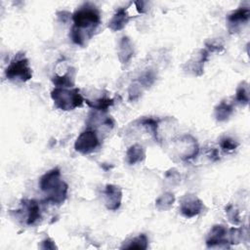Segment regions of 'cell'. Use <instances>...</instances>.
Instances as JSON below:
<instances>
[{
  "instance_id": "5",
  "label": "cell",
  "mask_w": 250,
  "mask_h": 250,
  "mask_svg": "<svg viewBox=\"0 0 250 250\" xmlns=\"http://www.w3.org/2000/svg\"><path fill=\"white\" fill-rule=\"evenodd\" d=\"M99 146V140L95 131H85L81 133L75 141L74 148L80 153L92 152Z\"/></svg>"
},
{
  "instance_id": "11",
  "label": "cell",
  "mask_w": 250,
  "mask_h": 250,
  "mask_svg": "<svg viewBox=\"0 0 250 250\" xmlns=\"http://www.w3.org/2000/svg\"><path fill=\"white\" fill-rule=\"evenodd\" d=\"M129 19L130 18L126 12V9L121 8V9L117 10L115 15L112 17V19L108 22V27L114 31L120 30L127 24Z\"/></svg>"
},
{
  "instance_id": "9",
  "label": "cell",
  "mask_w": 250,
  "mask_h": 250,
  "mask_svg": "<svg viewBox=\"0 0 250 250\" xmlns=\"http://www.w3.org/2000/svg\"><path fill=\"white\" fill-rule=\"evenodd\" d=\"M250 10L248 8H239L236 11L232 12L228 17V23L230 32L236 31L240 24L246 22L249 20Z\"/></svg>"
},
{
  "instance_id": "16",
  "label": "cell",
  "mask_w": 250,
  "mask_h": 250,
  "mask_svg": "<svg viewBox=\"0 0 250 250\" xmlns=\"http://www.w3.org/2000/svg\"><path fill=\"white\" fill-rule=\"evenodd\" d=\"M235 98L236 101L242 104H247L249 102V86L247 82H242L237 90H236V94H235Z\"/></svg>"
},
{
  "instance_id": "3",
  "label": "cell",
  "mask_w": 250,
  "mask_h": 250,
  "mask_svg": "<svg viewBox=\"0 0 250 250\" xmlns=\"http://www.w3.org/2000/svg\"><path fill=\"white\" fill-rule=\"evenodd\" d=\"M51 98L56 106L62 110H72L75 107L81 106L84 102V99L77 88L68 90L57 87L52 91Z\"/></svg>"
},
{
  "instance_id": "2",
  "label": "cell",
  "mask_w": 250,
  "mask_h": 250,
  "mask_svg": "<svg viewBox=\"0 0 250 250\" xmlns=\"http://www.w3.org/2000/svg\"><path fill=\"white\" fill-rule=\"evenodd\" d=\"M74 21L73 29L79 31L84 38H90L96 27L101 22V16L99 10L90 4H85L79 7L72 15Z\"/></svg>"
},
{
  "instance_id": "19",
  "label": "cell",
  "mask_w": 250,
  "mask_h": 250,
  "mask_svg": "<svg viewBox=\"0 0 250 250\" xmlns=\"http://www.w3.org/2000/svg\"><path fill=\"white\" fill-rule=\"evenodd\" d=\"M174 202V196L171 193H165L162 194L156 201V206L159 207L160 205H164L163 209H167L169 208Z\"/></svg>"
},
{
  "instance_id": "20",
  "label": "cell",
  "mask_w": 250,
  "mask_h": 250,
  "mask_svg": "<svg viewBox=\"0 0 250 250\" xmlns=\"http://www.w3.org/2000/svg\"><path fill=\"white\" fill-rule=\"evenodd\" d=\"M220 146H221L222 149L225 150V151H232V150H234L236 148L238 144L234 140L226 137V138L221 140Z\"/></svg>"
},
{
  "instance_id": "7",
  "label": "cell",
  "mask_w": 250,
  "mask_h": 250,
  "mask_svg": "<svg viewBox=\"0 0 250 250\" xmlns=\"http://www.w3.org/2000/svg\"><path fill=\"white\" fill-rule=\"evenodd\" d=\"M228 229L222 226L217 225L212 228L210 230V233L206 239V244L208 247H215V246H221L225 244L227 246L228 243H229V238L227 237Z\"/></svg>"
},
{
  "instance_id": "13",
  "label": "cell",
  "mask_w": 250,
  "mask_h": 250,
  "mask_svg": "<svg viewBox=\"0 0 250 250\" xmlns=\"http://www.w3.org/2000/svg\"><path fill=\"white\" fill-rule=\"evenodd\" d=\"M126 156H127V160L130 164H135L144 159L145 151L141 146L134 145L129 147V149L127 150Z\"/></svg>"
},
{
  "instance_id": "14",
  "label": "cell",
  "mask_w": 250,
  "mask_h": 250,
  "mask_svg": "<svg viewBox=\"0 0 250 250\" xmlns=\"http://www.w3.org/2000/svg\"><path fill=\"white\" fill-rule=\"evenodd\" d=\"M73 70L68 69V71L62 75V76H54L53 82L57 87L60 88H66V87H73L74 81H73Z\"/></svg>"
},
{
  "instance_id": "4",
  "label": "cell",
  "mask_w": 250,
  "mask_h": 250,
  "mask_svg": "<svg viewBox=\"0 0 250 250\" xmlns=\"http://www.w3.org/2000/svg\"><path fill=\"white\" fill-rule=\"evenodd\" d=\"M5 74L9 80L25 82L31 78L32 71L28 65L27 59L23 55L18 54L7 66Z\"/></svg>"
},
{
  "instance_id": "12",
  "label": "cell",
  "mask_w": 250,
  "mask_h": 250,
  "mask_svg": "<svg viewBox=\"0 0 250 250\" xmlns=\"http://www.w3.org/2000/svg\"><path fill=\"white\" fill-rule=\"evenodd\" d=\"M232 111H233L232 104L226 102H222L215 107V116L217 120L224 121L229 117Z\"/></svg>"
},
{
  "instance_id": "1",
  "label": "cell",
  "mask_w": 250,
  "mask_h": 250,
  "mask_svg": "<svg viewBox=\"0 0 250 250\" xmlns=\"http://www.w3.org/2000/svg\"><path fill=\"white\" fill-rule=\"evenodd\" d=\"M41 190L46 194L45 201L52 204H61L66 198L67 185L61 179V171L54 168L45 173L39 181Z\"/></svg>"
},
{
  "instance_id": "18",
  "label": "cell",
  "mask_w": 250,
  "mask_h": 250,
  "mask_svg": "<svg viewBox=\"0 0 250 250\" xmlns=\"http://www.w3.org/2000/svg\"><path fill=\"white\" fill-rule=\"evenodd\" d=\"M124 56V62H128V60L132 57V45L130 40L127 37H123L120 42V51H119V58L121 59Z\"/></svg>"
},
{
  "instance_id": "8",
  "label": "cell",
  "mask_w": 250,
  "mask_h": 250,
  "mask_svg": "<svg viewBox=\"0 0 250 250\" xmlns=\"http://www.w3.org/2000/svg\"><path fill=\"white\" fill-rule=\"evenodd\" d=\"M105 205L109 210H116L119 208L122 198L121 189L114 185H106L104 189Z\"/></svg>"
},
{
  "instance_id": "15",
  "label": "cell",
  "mask_w": 250,
  "mask_h": 250,
  "mask_svg": "<svg viewBox=\"0 0 250 250\" xmlns=\"http://www.w3.org/2000/svg\"><path fill=\"white\" fill-rule=\"evenodd\" d=\"M121 248L146 249L147 248V237L145 234H140L139 236L128 240L126 243H124L123 246H121Z\"/></svg>"
},
{
  "instance_id": "6",
  "label": "cell",
  "mask_w": 250,
  "mask_h": 250,
  "mask_svg": "<svg viewBox=\"0 0 250 250\" xmlns=\"http://www.w3.org/2000/svg\"><path fill=\"white\" fill-rule=\"evenodd\" d=\"M203 208L201 200L192 194H186L181 201V212L188 218L198 215Z\"/></svg>"
},
{
  "instance_id": "17",
  "label": "cell",
  "mask_w": 250,
  "mask_h": 250,
  "mask_svg": "<svg viewBox=\"0 0 250 250\" xmlns=\"http://www.w3.org/2000/svg\"><path fill=\"white\" fill-rule=\"evenodd\" d=\"M85 102L91 107L98 109V110H103V111L107 110V108L113 104V99H109V98H105V97L98 99L94 103H91L89 100H86Z\"/></svg>"
},
{
  "instance_id": "10",
  "label": "cell",
  "mask_w": 250,
  "mask_h": 250,
  "mask_svg": "<svg viewBox=\"0 0 250 250\" xmlns=\"http://www.w3.org/2000/svg\"><path fill=\"white\" fill-rule=\"evenodd\" d=\"M22 204L27 212L26 224L28 226L34 225L40 219V208L38 203L34 200H23Z\"/></svg>"
}]
</instances>
